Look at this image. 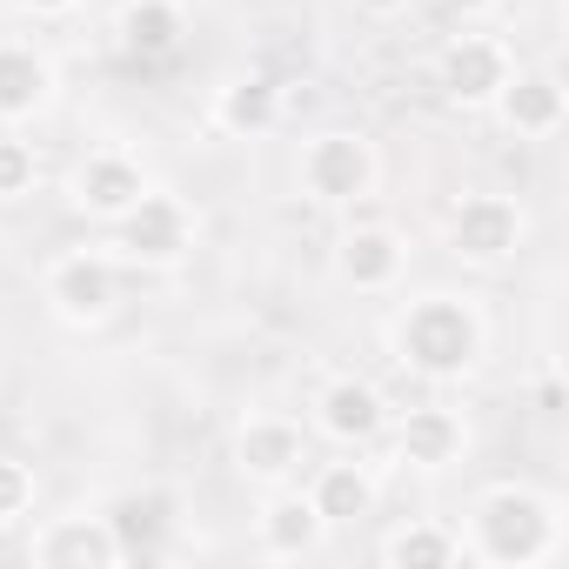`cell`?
Segmentation results:
<instances>
[{"label":"cell","instance_id":"9c48e42d","mask_svg":"<svg viewBox=\"0 0 569 569\" xmlns=\"http://www.w3.org/2000/svg\"><path fill=\"white\" fill-rule=\"evenodd\" d=\"M402 268H409V241H402L389 221H356V228H342V241H336V281H342V289H356V296H389L396 281H402Z\"/></svg>","mask_w":569,"mask_h":569},{"label":"cell","instance_id":"7a4b0ae2","mask_svg":"<svg viewBox=\"0 0 569 569\" xmlns=\"http://www.w3.org/2000/svg\"><path fill=\"white\" fill-rule=\"evenodd\" d=\"M556 502L529 482H496L469 502V556L476 562H496V569H536L556 556Z\"/></svg>","mask_w":569,"mask_h":569},{"label":"cell","instance_id":"5bb4252c","mask_svg":"<svg viewBox=\"0 0 569 569\" xmlns=\"http://www.w3.org/2000/svg\"><path fill=\"white\" fill-rule=\"evenodd\" d=\"M108 529H114V542H121V562H154L161 549H168V536H174V516H181V502H174V489H121L108 509Z\"/></svg>","mask_w":569,"mask_h":569},{"label":"cell","instance_id":"44dd1931","mask_svg":"<svg viewBox=\"0 0 569 569\" xmlns=\"http://www.w3.org/2000/svg\"><path fill=\"white\" fill-rule=\"evenodd\" d=\"M382 562L389 569H449V562H462V536L442 522H402L382 536Z\"/></svg>","mask_w":569,"mask_h":569},{"label":"cell","instance_id":"30bf717a","mask_svg":"<svg viewBox=\"0 0 569 569\" xmlns=\"http://www.w3.org/2000/svg\"><path fill=\"white\" fill-rule=\"evenodd\" d=\"M509 48L496 34H456L442 54H436V88L456 101V108H489L509 81Z\"/></svg>","mask_w":569,"mask_h":569},{"label":"cell","instance_id":"277c9868","mask_svg":"<svg viewBox=\"0 0 569 569\" xmlns=\"http://www.w3.org/2000/svg\"><path fill=\"white\" fill-rule=\"evenodd\" d=\"M41 302L68 329H101L114 316V302H121V274H114V261L101 248H68L41 274Z\"/></svg>","mask_w":569,"mask_h":569},{"label":"cell","instance_id":"603a6c76","mask_svg":"<svg viewBox=\"0 0 569 569\" xmlns=\"http://www.w3.org/2000/svg\"><path fill=\"white\" fill-rule=\"evenodd\" d=\"M28 509H34V469L0 456V522H21Z\"/></svg>","mask_w":569,"mask_h":569},{"label":"cell","instance_id":"6da1fadb","mask_svg":"<svg viewBox=\"0 0 569 569\" xmlns=\"http://www.w3.org/2000/svg\"><path fill=\"white\" fill-rule=\"evenodd\" d=\"M389 342H396L402 369H416L422 382H462L482 362V349H489V322H482V309L469 296L429 289V296H416L396 316Z\"/></svg>","mask_w":569,"mask_h":569},{"label":"cell","instance_id":"8992f818","mask_svg":"<svg viewBox=\"0 0 569 569\" xmlns=\"http://www.w3.org/2000/svg\"><path fill=\"white\" fill-rule=\"evenodd\" d=\"M522 234H529V214H522L509 194H462V201L449 208V248H456L462 261H476V268L516 261Z\"/></svg>","mask_w":569,"mask_h":569},{"label":"cell","instance_id":"3957f363","mask_svg":"<svg viewBox=\"0 0 569 569\" xmlns=\"http://www.w3.org/2000/svg\"><path fill=\"white\" fill-rule=\"evenodd\" d=\"M376 174H382L376 141L356 134V128H322V134L302 148V161H296L302 194L322 201V208H356V201L376 188Z\"/></svg>","mask_w":569,"mask_h":569},{"label":"cell","instance_id":"e0dca14e","mask_svg":"<svg viewBox=\"0 0 569 569\" xmlns=\"http://www.w3.org/2000/svg\"><path fill=\"white\" fill-rule=\"evenodd\" d=\"M114 41L128 61L154 68V61H174L181 41H188V14L181 0H128V8L114 14Z\"/></svg>","mask_w":569,"mask_h":569},{"label":"cell","instance_id":"ac0fdd59","mask_svg":"<svg viewBox=\"0 0 569 569\" xmlns=\"http://www.w3.org/2000/svg\"><path fill=\"white\" fill-rule=\"evenodd\" d=\"M462 449H469V429H462V416L456 409H436V402H422V409H409L402 422H396V462L402 469H449V462H462Z\"/></svg>","mask_w":569,"mask_h":569},{"label":"cell","instance_id":"7402d4cb","mask_svg":"<svg viewBox=\"0 0 569 569\" xmlns=\"http://www.w3.org/2000/svg\"><path fill=\"white\" fill-rule=\"evenodd\" d=\"M34 181H41V154H34V141H21L8 128L0 134V201H28Z\"/></svg>","mask_w":569,"mask_h":569},{"label":"cell","instance_id":"4fadbf2b","mask_svg":"<svg viewBox=\"0 0 569 569\" xmlns=\"http://www.w3.org/2000/svg\"><path fill=\"white\" fill-rule=\"evenodd\" d=\"M316 429L329 442H342V449H369L389 429V396L376 382H362V376H336L316 396Z\"/></svg>","mask_w":569,"mask_h":569},{"label":"cell","instance_id":"2e32d148","mask_svg":"<svg viewBox=\"0 0 569 569\" xmlns=\"http://www.w3.org/2000/svg\"><path fill=\"white\" fill-rule=\"evenodd\" d=\"M34 562L41 569H114L121 542H114L108 516H54L34 536Z\"/></svg>","mask_w":569,"mask_h":569},{"label":"cell","instance_id":"7c38bea8","mask_svg":"<svg viewBox=\"0 0 569 569\" xmlns=\"http://www.w3.org/2000/svg\"><path fill=\"white\" fill-rule=\"evenodd\" d=\"M322 536H329V522L316 516V502H309L302 482L268 489V502H261V516H254V542H261V556H274V562H302V556L322 549Z\"/></svg>","mask_w":569,"mask_h":569},{"label":"cell","instance_id":"cb8c5ba5","mask_svg":"<svg viewBox=\"0 0 569 569\" xmlns=\"http://www.w3.org/2000/svg\"><path fill=\"white\" fill-rule=\"evenodd\" d=\"M536 409H542V416H562V369H556V362L536 369Z\"/></svg>","mask_w":569,"mask_h":569},{"label":"cell","instance_id":"9a60e30c","mask_svg":"<svg viewBox=\"0 0 569 569\" xmlns=\"http://www.w3.org/2000/svg\"><path fill=\"white\" fill-rule=\"evenodd\" d=\"M54 101V61L34 41H0V128H21Z\"/></svg>","mask_w":569,"mask_h":569},{"label":"cell","instance_id":"d6986e66","mask_svg":"<svg viewBox=\"0 0 569 569\" xmlns=\"http://www.w3.org/2000/svg\"><path fill=\"white\" fill-rule=\"evenodd\" d=\"M376 496H382V482H376L369 462H322V469L309 476V502H316V516H322L329 529L376 516Z\"/></svg>","mask_w":569,"mask_h":569},{"label":"cell","instance_id":"ba28073f","mask_svg":"<svg viewBox=\"0 0 569 569\" xmlns=\"http://www.w3.org/2000/svg\"><path fill=\"white\" fill-rule=\"evenodd\" d=\"M302 462H309V436H302V422H289V416L261 409V416H248V422L234 429V469H241L248 482H261V489L296 482Z\"/></svg>","mask_w":569,"mask_h":569},{"label":"cell","instance_id":"52a82bcc","mask_svg":"<svg viewBox=\"0 0 569 569\" xmlns=\"http://www.w3.org/2000/svg\"><path fill=\"white\" fill-rule=\"evenodd\" d=\"M141 194H148V168H141L128 148H94V154H81L74 174H68V201H74L88 221H108V228H114Z\"/></svg>","mask_w":569,"mask_h":569},{"label":"cell","instance_id":"4316f807","mask_svg":"<svg viewBox=\"0 0 569 569\" xmlns=\"http://www.w3.org/2000/svg\"><path fill=\"white\" fill-rule=\"evenodd\" d=\"M449 8H456L462 21H476V14H489V8H496V0H449Z\"/></svg>","mask_w":569,"mask_h":569},{"label":"cell","instance_id":"5b68a950","mask_svg":"<svg viewBox=\"0 0 569 569\" xmlns=\"http://www.w3.org/2000/svg\"><path fill=\"white\" fill-rule=\"evenodd\" d=\"M114 248L134 261V268H174L188 248H194V214L181 194H161L148 181V194L114 221Z\"/></svg>","mask_w":569,"mask_h":569},{"label":"cell","instance_id":"d4e9b609","mask_svg":"<svg viewBox=\"0 0 569 569\" xmlns=\"http://www.w3.org/2000/svg\"><path fill=\"white\" fill-rule=\"evenodd\" d=\"M356 8L369 14V21H396V14H409L416 0H356Z\"/></svg>","mask_w":569,"mask_h":569},{"label":"cell","instance_id":"484cf974","mask_svg":"<svg viewBox=\"0 0 569 569\" xmlns=\"http://www.w3.org/2000/svg\"><path fill=\"white\" fill-rule=\"evenodd\" d=\"M14 8H21V14H68L74 0H14Z\"/></svg>","mask_w":569,"mask_h":569},{"label":"cell","instance_id":"ffe728a7","mask_svg":"<svg viewBox=\"0 0 569 569\" xmlns=\"http://www.w3.org/2000/svg\"><path fill=\"white\" fill-rule=\"evenodd\" d=\"M281 121V88L268 74H228L214 88V128L234 134V141H254Z\"/></svg>","mask_w":569,"mask_h":569},{"label":"cell","instance_id":"8fae6325","mask_svg":"<svg viewBox=\"0 0 569 569\" xmlns=\"http://www.w3.org/2000/svg\"><path fill=\"white\" fill-rule=\"evenodd\" d=\"M489 108H496V121H502L509 134H522V141H549V134H562V121H569V94H562V81H556L549 68H509V81H502V94H496Z\"/></svg>","mask_w":569,"mask_h":569}]
</instances>
